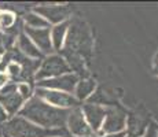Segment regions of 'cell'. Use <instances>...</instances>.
I'll return each mask as SVG.
<instances>
[{
    "label": "cell",
    "mask_w": 158,
    "mask_h": 137,
    "mask_svg": "<svg viewBox=\"0 0 158 137\" xmlns=\"http://www.w3.org/2000/svg\"><path fill=\"white\" fill-rule=\"evenodd\" d=\"M70 111L54 107L40 97L32 96L19 110V117L45 129H65Z\"/></svg>",
    "instance_id": "obj_1"
},
{
    "label": "cell",
    "mask_w": 158,
    "mask_h": 137,
    "mask_svg": "<svg viewBox=\"0 0 158 137\" xmlns=\"http://www.w3.org/2000/svg\"><path fill=\"white\" fill-rule=\"evenodd\" d=\"M2 132L10 137H68L66 129H45L19 115L10 118L2 126Z\"/></svg>",
    "instance_id": "obj_2"
},
{
    "label": "cell",
    "mask_w": 158,
    "mask_h": 137,
    "mask_svg": "<svg viewBox=\"0 0 158 137\" xmlns=\"http://www.w3.org/2000/svg\"><path fill=\"white\" fill-rule=\"evenodd\" d=\"M60 51L76 54L83 59L91 56L92 38H91L89 29L83 21L74 19L73 22H69L68 34H66L65 44H63Z\"/></svg>",
    "instance_id": "obj_3"
},
{
    "label": "cell",
    "mask_w": 158,
    "mask_h": 137,
    "mask_svg": "<svg viewBox=\"0 0 158 137\" xmlns=\"http://www.w3.org/2000/svg\"><path fill=\"white\" fill-rule=\"evenodd\" d=\"M68 73H70V69L60 55H48L40 63V67L35 74V80H48V78H55L59 75L68 74Z\"/></svg>",
    "instance_id": "obj_4"
},
{
    "label": "cell",
    "mask_w": 158,
    "mask_h": 137,
    "mask_svg": "<svg viewBox=\"0 0 158 137\" xmlns=\"http://www.w3.org/2000/svg\"><path fill=\"white\" fill-rule=\"evenodd\" d=\"M36 96L43 99L44 102H47L48 104L54 106V107L63 108V110H73V108L78 107V104H80V102L73 95L59 92V91L36 88Z\"/></svg>",
    "instance_id": "obj_5"
},
{
    "label": "cell",
    "mask_w": 158,
    "mask_h": 137,
    "mask_svg": "<svg viewBox=\"0 0 158 137\" xmlns=\"http://www.w3.org/2000/svg\"><path fill=\"white\" fill-rule=\"evenodd\" d=\"M17 82L10 81L3 85L0 89V104L7 111L8 115H15L17 112H19V110L25 104V100L17 91Z\"/></svg>",
    "instance_id": "obj_6"
},
{
    "label": "cell",
    "mask_w": 158,
    "mask_h": 137,
    "mask_svg": "<svg viewBox=\"0 0 158 137\" xmlns=\"http://www.w3.org/2000/svg\"><path fill=\"white\" fill-rule=\"evenodd\" d=\"M127 125V114L118 107H109L106 108V117L102 123V127L98 135H111V133L124 132Z\"/></svg>",
    "instance_id": "obj_7"
},
{
    "label": "cell",
    "mask_w": 158,
    "mask_h": 137,
    "mask_svg": "<svg viewBox=\"0 0 158 137\" xmlns=\"http://www.w3.org/2000/svg\"><path fill=\"white\" fill-rule=\"evenodd\" d=\"M80 78L74 74V73H68V74L59 75L55 78H48V80L37 81V88H44V89H52L59 91V92L72 93L74 92L76 85Z\"/></svg>",
    "instance_id": "obj_8"
},
{
    "label": "cell",
    "mask_w": 158,
    "mask_h": 137,
    "mask_svg": "<svg viewBox=\"0 0 158 137\" xmlns=\"http://www.w3.org/2000/svg\"><path fill=\"white\" fill-rule=\"evenodd\" d=\"M66 125H68L69 132L76 137H92V136H95L94 132L91 130L89 125L87 123L85 117H84V114H83V111H81L80 107H76L70 111Z\"/></svg>",
    "instance_id": "obj_9"
},
{
    "label": "cell",
    "mask_w": 158,
    "mask_h": 137,
    "mask_svg": "<svg viewBox=\"0 0 158 137\" xmlns=\"http://www.w3.org/2000/svg\"><path fill=\"white\" fill-rule=\"evenodd\" d=\"M35 13L43 17L48 23L59 25L68 19L70 11L65 6H39L35 8Z\"/></svg>",
    "instance_id": "obj_10"
},
{
    "label": "cell",
    "mask_w": 158,
    "mask_h": 137,
    "mask_svg": "<svg viewBox=\"0 0 158 137\" xmlns=\"http://www.w3.org/2000/svg\"><path fill=\"white\" fill-rule=\"evenodd\" d=\"M25 34L33 41V44L39 48V51L43 55H48L54 51L52 44H51L50 27H47V29H32V27L25 26Z\"/></svg>",
    "instance_id": "obj_11"
},
{
    "label": "cell",
    "mask_w": 158,
    "mask_h": 137,
    "mask_svg": "<svg viewBox=\"0 0 158 137\" xmlns=\"http://www.w3.org/2000/svg\"><path fill=\"white\" fill-rule=\"evenodd\" d=\"M81 111H83L87 123L89 125V127L94 132V135H98L101 127H102L103 121H105V117H106V108L102 107V106L87 103V104L83 106Z\"/></svg>",
    "instance_id": "obj_12"
},
{
    "label": "cell",
    "mask_w": 158,
    "mask_h": 137,
    "mask_svg": "<svg viewBox=\"0 0 158 137\" xmlns=\"http://www.w3.org/2000/svg\"><path fill=\"white\" fill-rule=\"evenodd\" d=\"M18 50L22 55H25L26 58H30V59H41L43 58V54L39 51V48L33 44V41L25 34V32L18 34Z\"/></svg>",
    "instance_id": "obj_13"
},
{
    "label": "cell",
    "mask_w": 158,
    "mask_h": 137,
    "mask_svg": "<svg viewBox=\"0 0 158 137\" xmlns=\"http://www.w3.org/2000/svg\"><path fill=\"white\" fill-rule=\"evenodd\" d=\"M127 136L128 137H140L147 130V122L142 119L139 115L131 114L127 117Z\"/></svg>",
    "instance_id": "obj_14"
},
{
    "label": "cell",
    "mask_w": 158,
    "mask_h": 137,
    "mask_svg": "<svg viewBox=\"0 0 158 137\" xmlns=\"http://www.w3.org/2000/svg\"><path fill=\"white\" fill-rule=\"evenodd\" d=\"M68 29H69V21L55 25L51 29L50 34H51V44H52V50L54 51H60L65 44V38L68 34Z\"/></svg>",
    "instance_id": "obj_15"
},
{
    "label": "cell",
    "mask_w": 158,
    "mask_h": 137,
    "mask_svg": "<svg viewBox=\"0 0 158 137\" xmlns=\"http://www.w3.org/2000/svg\"><path fill=\"white\" fill-rule=\"evenodd\" d=\"M95 89H96L95 81L87 80V78H81V80H78L77 85H76V89H74V92H73L74 95L73 96H74L78 102H83V100L89 99L91 95L95 92Z\"/></svg>",
    "instance_id": "obj_16"
},
{
    "label": "cell",
    "mask_w": 158,
    "mask_h": 137,
    "mask_svg": "<svg viewBox=\"0 0 158 137\" xmlns=\"http://www.w3.org/2000/svg\"><path fill=\"white\" fill-rule=\"evenodd\" d=\"M23 19H25V22H26V26L32 27V29H47V27L50 26V23H48L43 17L36 14L35 11H33V13H28L23 17Z\"/></svg>",
    "instance_id": "obj_17"
},
{
    "label": "cell",
    "mask_w": 158,
    "mask_h": 137,
    "mask_svg": "<svg viewBox=\"0 0 158 137\" xmlns=\"http://www.w3.org/2000/svg\"><path fill=\"white\" fill-rule=\"evenodd\" d=\"M15 23V17L11 13H0V27L8 30Z\"/></svg>",
    "instance_id": "obj_18"
},
{
    "label": "cell",
    "mask_w": 158,
    "mask_h": 137,
    "mask_svg": "<svg viewBox=\"0 0 158 137\" xmlns=\"http://www.w3.org/2000/svg\"><path fill=\"white\" fill-rule=\"evenodd\" d=\"M17 91L25 102H28L30 97L33 96V91H32V88H30V85L28 84V82H21V84H18Z\"/></svg>",
    "instance_id": "obj_19"
},
{
    "label": "cell",
    "mask_w": 158,
    "mask_h": 137,
    "mask_svg": "<svg viewBox=\"0 0 158 137\" xmlns=\"http://www.w3.org/2000/svg\"><path fill=\"white\" fill-rule=\"evenodd\" d=\"M8 117H10V115L7 114V111L2 107V104H0V127L8 121Z\"/></svg>",
    "instance_id": "obj_20"
},
{
    "label": "cell",
    "mask_w": 158,
    "mask_h": 137,
    "mask_svg": "<svg viewBox=\"0 0 158 137\" xmlns=\"http://www.w3.org/2000/svg\"><path fill=\"white\" fill-rule=\"evenodd\" d=\"M146 137H158V132L156 126H148V129L146 130Z\"/></svg>",
    "instance_id": "obj_21"
},
{
    "label": "cell",
    "mask_w": 158,
    "mask_h": 137,
    "mask_svg": "<svg viewBox=\"0 0 158 137\" xmlns=\"http://www.w3.org/2000/svg\"><path fill=\"white\" fill-rule=\"evenodd\" d=\"M92 137H96V136H92ZM99 137H127V133L120 132V133H111V135H103V136H99Z\"/></svg>",
    "instance_id": "obj_22"
},
{
    "label": "cell",
    "mask_w": 158,
    "mask_h": 137,
    "mask_svg": "<svg viewBox=\"0 0 158 137\" xmlns=\"http://www.w3.org/2000/svg\"><path fill=\"white\" fill-rule=\"evenodd\" d=\"M154 73L158 75V52L156 55V59H154Z\"/></svg>",
    "instance_id": "obj_23"
},
{
    "label": "cell",
    "mask_w": 158,
    "mask_h": 137,
    "mask_svg": "<svg viewBox=\"0 0 158 137\" xmlns=\"http://www.w3.org/2000/svg\"><path fill=\"white\" fill-rule=\"evenodd\" d=\"M0 137H3V132H2V127H0Z\"/></svg>",
    "instance_id": "obj_24"
},
{
    "label": "cell",
    "mask_w": 158,
    "mask_h": 137,
    "mask_svg": "<svg viewBox=\"0 0 158 137\" xmlns=\"http://www.w3.org/2000/svg\"><path fill=\"white\" fill-rule=\"evenodd\" d=\"M157 132H158V129H157Z\"/></svg>",
    "instance_id": "obj_25"
},
{
    "label": "cell",
    "mask_w": 158,
    "mask_h": 137,
    "mask_svg": "<svg viewBox=\"0 0 158 137\" xmlns=\"http://www.w3.org/2000/svg\"><path fill=\"white\" fill-rule=\"evenodd\" d=\"M68 137H69V136H68Z\"/></svg>",
    "instance_id": "obj_26"
}]
</instances>
